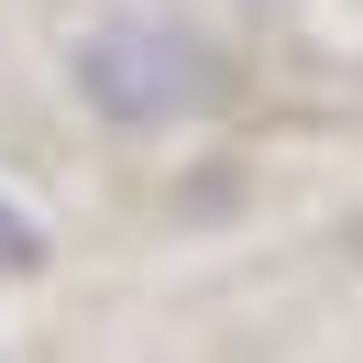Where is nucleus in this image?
Here are the masks:
<instances>
[{"label":"nucleus","mask_w":363,"mask_h":363,"mask_svg":"<svg viewBox=\"0 0 363 363\" xmlns=\"http://www.w3.org/2000/svg\"><path fill=\"white\" fill-rule=\"evenodd\" d=\"M77 99L121 133H177V121L220 111V45H199L165 11H111V23L77 33Z\"/></svg>","instance_id":"obj_1"},{"label":"nucleus","mask_w":363,"mask_h":363,"mask_svg":"<svg viewBox=\"0 0 363 363\" xmlns=\"http://www.w3.org/2000/svg\"><path fill=\"white\" fill-rule=\"evenodd\" d=\"M23 264H45V231H33L23 209L0 199V275H23Z\"/></svg>","instance_id":"obj_2"}]
</instances>
